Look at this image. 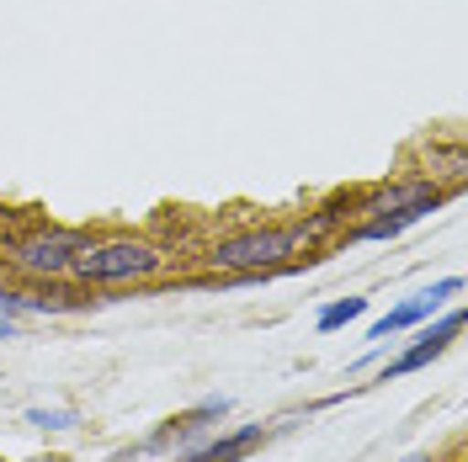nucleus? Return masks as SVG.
I'll return each instance as SVG.
<instances>
[{"label":"nucleus","mask_w":468,"mask_h":462,"mask_svg":"<svg viewBox=\"0 0 468 462\" xmlns=\"http://www.w3.org/2000/svg\"><path fill=\"white\" fill-rule=\"evenodd\" d=\"M160 260L165 256H160L149 239H107V245H86L69 271H75L86 288H96V282H139V277H154Z\"/></svg>","instance_id":"nucleus-1"},{"label":"nucleus","mask_w":468,"mask_h":462,"mask_svg":"<svg viewBox=\"0 0 468 462\" xmlns=\"http://www.w3.org/2000/svg\"><path fill=\"white\" fill-rule=\"evenodd\" d=\"M303 239H298V229H239L229 234V239H218L213 250H207V260L218 266V271H282V260L298 250Z\"/></svg>","instance_id":"nucleus-2"},{"label":"nucleus","mask_w":468,"mask_h":462,"mask_svg":"<svg viewBox=\"0 0 468 462\" xmlns=\"http://www.w3.org/2000/svg\"><path fill=\"white\" fill-rule=\"evenodd\" d=\"M90 245L86 229H32V234H16L5 250H11V266H22L27 277H37V282H58L69 266H75V256Z\"/></svg>","instance_id":"nucleus-3"},{"label":"nucleus","mask_w":468,"mask_h":462,"mask_svg":"<svg viewBox=\"0 0 468 462\" xmlns=\"http://www.w3.org/2000/svg\"><path fill=\"white\" fill-rule=\"evenodd\" d=\"M463 292V277H441L437 288H426V292H415L410 303H399V309H388V314L367 330V341H388V335H399V330H410V324H420V319H431L447 303V298H458Z\"/></svg>","instance_id":"nucleus-4"},{"label":"nucleus","mask_w":468,"mask_h":462,"mask_svg":"<svg viewBox=\"0 0 468 462\" xmlns=\"http://www.w3.org/2000/svg\"><path fill=\"white\" fill-rule=\"evenodd\" d=\"M447 203V192H441L431 175H410V181H388L373 192V213H437Z\"/></svg>","instance_id":"nucleus-5"},{"label":"nucleus","mask_w":468,"mask_h":462,"mask_svg":"<svg viewBox=\"0 0 468 462\" xmlns=\"http://www.w3.org/2000/svg\"><path fill=\"white\" fill-rule=\"evenodd\" d=\"M458 330H463V314H458V309H452V314H441L437 324H431V330H426V335L405 351V356H394V362L383 367V383H388V377H405V373H420L426 362H437L441 351L458 341Z\"/></svg>","instance_id":"nucleus-6"},{"label":"nucleus","mask_w":468,"mask_h":462,"mask_svg":"<svg viewBox=\"0 0 468 462\" xmlns=\"http://www.w3.org/2000/svg\"><path fill=\"white\" fill-rule=\"evenodd\" d=\"M224 409H229V399H224V394H218V399H203L197 409H186V415L165 420V425H160V431L149 436L144 446H139V452H171V446H192V441L207 431V420H218Z\"/></svg>","instance_id":"nucleus-7"},{"label":"nucleus","mask_w":468,"mask_h":462,"mask_svg":"<svg viewBox=\"0 0 468 462\" xmlns=\"http://www.w3.org/2000/svg\"><path fill=\"white\" fill-rule=\"evenodd\" d=\"M266 441L261 425H239L234 436H224V441H207V446H192L186 452V462H239L245 452H256Z\"/></svg>","instance_id":"nucleus-8"},{"label":"nucleus","mask_w":468,"mask_h":462,"mask_svg":"<svg viewBox=\"0 0 468 462\" xmlns=\"http://www.w3.org/2000/svg\"><path fill=\"white\" fill-rule=\"evenodd\" d=\"M96 298H90L86 288H54V282H43V292H32L27 309H37V314H69V309H90Z\"/></svg>","instance_id":"nucleus-9"},{"label":"nucleus","mask_w":468,"mask_h":462,"mask_svg":"<svg viewBox=\"0 0 468 462\" xmlns=\"http://www.w3.org/2000/svg\"><path fill=\"white\" fill-rule=\"evenodd\" d=\"M410 224H420V213H378V218H367L362 229H351V239H394V234H405Z\"/></svg>","instance_id":"nucleus-10"},{"label":"nucleus","mask_w":468,"mask_h":462,"mask_svg":"<svg viewBox=\"0 0 468 462\" xmlns=\"http://www.w3.org/2000/svg\"><path fill=\"white\" fill-rule=\"evenodd\" d=\"M362 309H367V298H341V303L320 309V330L330 335V330H341V324H351V319H362Z\"/></svg>","instance_id":"nucleus-11"},{"label":"nucleus","mask_w":468,"mask_h":462,"mask_svg":"<svg viewBox=\"0 0 468 462\" xmlns=\"http://www.w3.org/2000/svg\"><path fill=\"white\" fill-rule=\"evenodd\" d=\"M27 425H37V431H69L80 420H75V409H27Z\"/></svg>","instance_id":"nucleus-12"},{"label":"nucleus","mask_w":468,"mask_h":462,"mask_svg":"<svg viewBox=\"0 0 468 462\" xmlns=\"http://www.w3.org/2000/svg\"><path fill=\"white\" fill-rule=\"evenodd\" d=\"M0 314H5V319H11V314H27V292L0 288Z\"/></svg>","instance_id":"nucleus-13"},{"label":"nucleus","mask_w":468,"mask_h":462,"mask_svg":"<svg viewBox=\"0 0 468 462\" xmlns=\"http://www.w3.org/2000/svg\"><path fill=\"white\" fill-rule=\"evenodd\" d=\"M11 335H16V319H5V314H0V341H11Z\"/></svg>","instance_id":"nucleus-14"},{"label":"nucleus","mask_w":468,"mask_h":462,"mask_svg":"<svg viewBox=\"0 0 468 462\" xmlns=\"http://www.w3.org/2000/svg\"><path fill=\"white\" fill-rule=\"evenodd\" d=\"M405 462H431V457H405Z\"/></svg>","instance_id":"nucleus-15"}]
</instances>
